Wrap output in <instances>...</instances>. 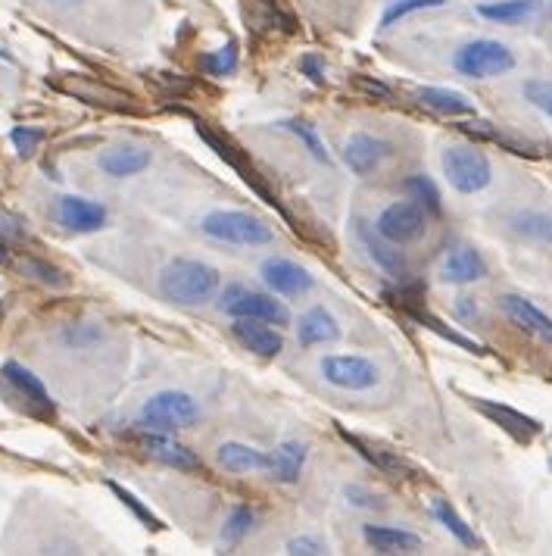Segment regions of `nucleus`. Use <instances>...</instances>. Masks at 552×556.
Wrapping results in <instances>:
<instances>
[{
  "label": "nucleus",
  "mask_w": 552,
  "mask_h": 556,
  "mask_svg": "<svg viewBox=\"0 0 552 556\" xmlns=\"http://www.w3.org/2000/svg\"><path fill=\"white\" fill-rule=\"evenodd\" d=\"M160 294L175 307H203L222 294V272L194 257H172L160 272Z\"/></svg>",
  "instance_id": "nucleus-1"
},
{
  "label": "nucleus",
  "mask_w": 552,
  "mask_h": 556,
  "mask_svg": "<svg viewBox=\"0 0 552 556\" xmlns=\"http://www.w3.org/2000/svg\"><path fill=\"white\" fill-rule=\"evenodd\" d=\"M200 229L206 238L234 244V247H266L275 241V232L269 222H262L253 213L244 210H213L200 219Z\"/></svg>",
  "instance_id": "nucleus-2"
},
{
  "label": "nucleus",
  "mask_w": 552,
  "mask_h": 556,
  "mask_svg": "<svg viewBox=\"0 0 552 556\" xmlns=\"http://www.w3.org/2000/svg\"><path fill=\"white\" fill-rule=\"evenodd\" d=\"M197 419H200L197 400L188 391H175V388L153 394L138 413L141 432H160V435L178 432V428H191Z\"/></svg>",
  "instance_id": "nucleus-3"
},
{
  "label": "nucleus",
  "mask_w": 552,
  "mask_h": 556,
  "mask_svg": "<svg viewBox=\"0 0 552 556\" xmlns=\"http://www.w3.org/2000/svg\"><path fill=\"white\" fill-rule=\"evenodd\" d=\"M443 179L450 182L459 194H481L493 182V166L484 150L471 144H450L440 154Z\"/></svg>",
  "instance_id": "nucleus-4"
},
{
  "label": "nucleus",
  "mask_w": 552,
  "mask_h": 556,
  "mask_svg": "<svg viewBox=\"0 0 552 556\" xmlns=\"http://www.w3.org/2000/svg\"><path fill=\"white\" fill-rule=\"evenodd\" d=\"M515 54L512 47L493 38H475L456 50L453 66L465 79H496V75H506L515 69Z\"/></svg>",
  "instance_id": "nucleus-5"
},
{
  "label": "nucleus",
  "mask_w": 552,
  "mask_h": 556,
  "mask_svg": "<svg viewBox=\"0 0 552 556\" xmlns=\"http://www.w3.org/2000/svg\"><path fill=\"white\" fill-rule=\"evenodd\" d=\"M219 310L228 313L231 319H256V322H269L275 328L291 322V313L287 307L266 294V291H253V288H244V285H231L219 294Z\"/></svg>",
  "instance_id": "nucleus-6"
},
{
  "label": "nucleus",
  "mask_w": 552,
  "mask_h": 556,
  "mask_svg": "<svg viewBox=\"0 0 552 556\" xmlns=\"http://www.w3.org/2000/svg\"><path fill=\"white\" fill-rule=\"evenodd\" d=\"M425 229H428V213L418 204H412V200H400V204L384 207L375 222V232L393 247L415 244L425 235Z\"/></svg>",
  "instance_id": "nucleus-7"
},
{
  "label": "nucleus",
  "mask_w": 552,
  "mask_h": 556,
  "mask_svg": "<svg viewBox=\"0 0 552 556\" xmlns=\"http://www.w3.org/2000/svg\"><path fill=\"white\" fill-rule=\"evenodd\" d=\"M322 375L328 385L344 391H368L381 378L378 366L368 357H359V353H328V357H322Z\"/></svg>",
  "instance_id": "nucleus-8"
},
{
  "label": "nucleus",
  "mask_w": 552,
  "mask_h": 556,
  "mask_svg": "<svg viewBox=\"0 0 552 556\" xmlns=\"http://www.w3.org/2000/svg\"><path fill=\"white\" fill-rule=\"evenodd\" d=\"M0 375H4L7 388L19 397V403H22V407L29 410V413H35V416H41V419H50V416L57 413V407H54V400H50L44 382H41V378H38L32 369H25V366L16 363V360H7L4 366H0Z\"/></svg>",
  "instance_id": "nucleus-9"
},
{
  "label": "nucleus",
  "mask_w": 552,
  "mask_h": 556,
  "mask_svg": "<svg viewBox=\"0 0 552 556\" xmlns=\"http://www.w3.org/2000/svg\"><path fill=\"white\" fill-rule=\"evenodd\" d=\"M362 541L375 556H415L425 547L422 535L409 532L400 525H378V522H365L362 525Z\"/></svg>",
  "instance_id": "nucleus-10"
},
{
  "label": "nucleus",
  "mask_w": 552,
  "mask_h": 556,
  "mask_svg": "<svg viewBox=\"0 0 552 556\" xmlns=\"http://www.w3.org/2000/svg\"><path fill=\"white\" fill-rule=\"evenodd\" d=\"M259 275H262V282L269 285V291H275L281 297H303L315 285L312 272L287 257H269L259 266Z\"/></svg>",
  "instance_id": "nucleus-11"
},
{
  "label": "nucleus",
  "mask_w": 552,
  "mask_h": 556,
  "mask_svg": "<svg viewBox=\"0 0 552 556\" xmlns=\"http://www.w3.org/2000/svg\"><path fill=\"white\" fill-rule=\"evenodd\" d=\"M57 222L63 225L66 232L91 235V232H100L103 225H107V207L97 204V200H88V197L66 194V197H60V204H57Z\"/></svg>",
  "instance_id": "nucleus-12"
},
{
  "label": "nucleus",
  "mask_w": 552,
  "mask_h": 556,
  "mask_svg": "<svg viewBox=\"0 0 552 556\" xmlns=\"http://www.w3.org/2000/svg\"><path fill=\"white\" fill-rule=\"evenodd\" d=\"M194 125H197V132H200V138H203V141H206L209 147H213V150H216V154H219V157H222V160H225V163H228V166L234 169V172H238V175H241V179H244V182H247V185H250V188H253V191H256L259 197H262V200H272V204H275V197H272L269 185H262V179H259V172H256L253 166H250L247 154H241V150H238V147H234V144H231L228 138H222V135H219L216 129H209V125H203L200 119H197Z\"/></svg>",
  "instance_id": "nucleus-13"
},
{
  "label": "nucleus",
  "mask_w": 552,
  "mask_h": 556,
  "mask_svg": "<svg viewBox=\"0 0 552 556\" xmlns=\"http://www.w3.org/2000/svg\"><path fill=\"white\" fill-rule=\"evenodd\" d=\"M231 335L244 350H250L259 360H272L284 350V338L275 325L269 322H256V319H234L231 322Z\"/></svg>",
  "instance_id": "nucleus-14"
},
{
  "label": "nucleus",
  "mask_w": 552,
  "mask_h": 556,
  "mask_svg": "<svg viewBox=\"0 0 552 556\" xmlns=\"http://www.w3.org/2000/svg\"><path fill=\"white\" fill-rule=\"evenodd\" d=\"M387 157H390V144L384 138H378V135L356 132L344 144V163H347V169L356 172V175H362V179L375 175Z\"/></svg>",
  "instance_id": "nucleus-15"
},
{
  "label": "nucleus",
  "mask_w": 552,
  "mask_h": 556,
  "mask_svg": "<svg viewBox=\"0 0 552 556\" xmlns=\"http://www.w3.org/2000/svg\"><path fill=\"white\" fill-rule=\"evenodd\" d=\"M499 310H503L524 335H531L543 344H552V319L537 307V303H531L528 297L521 294H503L499 297Z\"/></svg>",
  "instance_id": "nucleus-16"
},
{
  "label": "nucleus",
  "mask_w": 552,
  "mask_h": 556,
  "mask_svg": "<svg viewBox=\"0 0 552 556\" xmlns=\"http://www.w3.org/2000/svg\"><path fill=\"white\" fill-rule=\"evenodd\" d=\"M141 450L147 453L150 460L163 463V466H172V469H181V472H197L200 469V457L184 447L181 441H175L172 435H160V432H141Z\"/></svg>",
  "instance_id": "nucleus-17"
},
{
  "label": "nucleus",
  "mask_w": 552,
  "mask_h": 556,
  "mask_svg": "<svg viewBox=\"0 0 552 556\" xmlns=\"http://www.w3.org/2000/svg\"><path fill=\"white\" fill-rule=\"evenodd\" d=\"M471 403H475V407H478L490 422H496L506 435H512V438L521 441V444H528V441H534V438L540 435V422L531 419V416H524V413L515 410V407H509V403L481 400V397H471Z\"/></svg>",
  "instance_id": "nucleus-18"
},
{
  "label": "nucleus",
  "mask_w": 552,
  "mask_h": 556,
  "mask_svg": "<svg viewBox=\"0 0 552 556\" xmlns=\"http://www.w3.org/2000/svg\"><path fill=\"white\" fill-rule=\"evenodd\" d=\"M150 163H153V154L138 144H116L97 157L100 172H107L110 179H131V175H141Z\"/></svg>",
  "instance_id": "nucleus-19"
},
{
  "label": "nucleus",
  "mask_w": 552,
  "mask_h": 556,
  "mask_svg": "<svg viewBox=\"0 0 552 556\" xmlns=\"http://www.w3.org/2000/svg\"><path fill=\"white\" fill-rule=\"evenodd\" d=\"M484 275H487L484 257L478 254L475 247H468V244L450 250L446 260H443V266H440V278L446 285H475V282H481Z\"/></svg>",
  "instance_id": "nucleus-20"
},
{
  "label": "nucleus",
  "mask_w": 552,
  "mask_h": 556,
  "mask_svg": "<svg viewBox=\"0 0 552 556\" xmlns=\"http://www.w3.org/2000/svg\"><path fill=\"white\" fill-rule=\"evenodd\" d=\"M306 457H309V447L303 441H281L278 447L269 450L266 472H269V478H275V482H281V485H294L297 478L303 475Z\"/></svg>",
  "instance_id": "nucleus-21"
},
{
  "label": "nucleus",
  "mask_w": 552,
  "mask_h": 556,
  "mask_svg": "<svg viewBox=\"0 0 552 556\" xmlns=\"http://www.w3.org/2000/svg\"><path fill=\"white\" fill-rule=\"evenodd\" d=\"M269 453H262L241 441H225L216 447V466L228 475H250V472H266Z\"/></svg>",
  "instance_id": "nucleus-22"
},
{
  "label": "nucleus",
  "mask_w": 552,
  "mask_h": 556,
  "mask_svg": "<svg viewBox=\"0 0 552 556\" xmlns=\"http://www.w3.org/2000/svg\"><path fill=\"white\" fill-rule=\"evenodd\" d=\"M506 229L531 244H552V210L537 207H521L506 216Z\"/></svg>",
  "instance_id": "nucleus-23"
},
{
  "label": "nucleus",
  "mask_w": 552,
  "mask_h": 556,
  "mask_svg": "<svg viewBox=\"0 0 552 556\" xmlns=\"http://www.w3.org/2000/svg\"><path fill=\"white\" fill-rule=\"evenodd\" d=\"M340 338V322L331 316L328 307H309L297 319V341L300 347H319Z\"/></svg>",
  "instance_id": "nucleus-24"
},
{
  "label": "nucleus",
  "mask_w": 552,
  "mask_h": 556,
  "mask_svg": "<svg viewBox=\"0 0 552 556\" xmlns=\"http://www.w3.org/2000/svg\"><path fill=\"white\" fill-rule=\"evenodd\" d=\"M63 91H69L72 97L78 100H85V104L91 107H103V110H128L135 100L125 97L122 91L110 88V85H103V82H94V79H66L60 85Z\"/></svg>",
  "instance_id": "nucleus-25"
},
{
  "label": "nucleus",
  "mask_w": 552,
  "mask_h": 556,
  "mask_svg": "<svg viewBox=\"0 0 552 556\" xmlns=\"http://www.w3.org/2000/svg\"><path fill=\"white\" fill-rule=\"evenodd\" d=\"M356 238H359V244L368 250V257H372L390 278H397V282H403V278H406V260L397 254V247L387 244L375 229H368V225H362V222H356Z\"/></svg>",
  "instance_id": "nucleus-26"
},
{
  "label": "nucleus",
  "mask_w": 552,
  "mask_h": 556,
  "mask_svg": "<svg viewBox=\"0 0 552 556\" xmlns=\"http://www.w3.org/2000/svg\"><path fill=\"white\" fill-rule=\"evenodd\" d=\"M340 438H344L350 447H356V450L362 453V460H365V463H372V466H375L378 472H384V475H393V478H397V482H403V478H412V475H415V469H412L403 457H393V453L384 450V447L365 444L362 438L344 432V428H340Z\"/></svg>",
  "instance_id": "nucleus-27"
},
{
  "label": "nucleus",
  "mask_w": 552,
  "mask_h": 556,
  "mask_svg": "<svg viewBox=\"0 0 552 556\" xmlns=\"http://www.w3.org/2000/svg\"><path fill=\"white\" fill-rule=\"evenodd\" d=\"M540 7H543V0H484V4L475 7V13L487 22L518 25V22H528L531 16H537Z\"/></svg>",
  "instance_id": "nucleus-28"
},
{
  "label": "nucleus",
  "mask_w": 552,
  "mask_h": 556,
  "mask_svg": "<svg viewBox=\"0 0 552 556\" xmlns=\"http://www.w3.org/2000/svg\"><path fill=\"white\" fill-rule=\"evenodd\" d=\"M415 97L422 100V104L434 113H443V116H471L475 113V104H471V97L459 94V91H450V88H418Z\"/></svg>",
  "instance_id": "nucleus-29"
},
{
  "label": "nucleus",
  "mask_w": 552,
  "mask_h": 556,
  "mask_svg": "<svg viewBox=\"0 0 552 556\" xmlns=\"http://www.w3.org/2000/svg\"><path fill=\"white\" fill-rule=\"evenodd\" d=\"M253 528H256V510L250 507V503H234V507L228 510V516H225V522H222V532H219L222 550L238 547L253 532Z\"/></svg>",
  "instance_id": "nucleus-30"
},
{
  "label": "nucleus",
  "mask_w": 552,
  "mask_h": 556,
  "mask_svg": "<svg viewBox=\"0 0 552 556\" xmlns=\"http://www.w3.org/2000/svg\"><path fill=\"white\" fill-rule=\"evenodd\" d=\"M431 513H434V519L446 528V532H450L459 544H465V547H471V550H475V547H481V541H478V535L475 532H471V525L456 513V507H453V503L450 500H434L431 503Z\"/></svg>",
  "instance_id": "nucleus-31"
},
{
  "label": "nucleus",
  "mask_w": 552,
  "mask_h": 556,
  "mask_svg": "<svg viewBox=\"0 0 552 556\" xmlns=\"http://www.w3.org/2000/svg\"><path fill=\"white\" fill-rule=\"evenodd\" d=\"M403 188H406L412 204H418V207H422L425 213H431V216H440L443 200H440L437 182H431L428 175H409V179L403 182Z\"/></svg>",
  "instance_id": "nucleus-32"
},
{
  "label": "nucleus",
  "mask_w": 552,
  "mask_h": 556,
  "mask_svg": "<svg viewBox=\"0 0 552 556\" xmlns=\"http://www.w3.org/2000/svg\"><path fill=\"white\" fill-rule=\"evenodd\" d=\"M19 272L25 275V278H32V282H38V285H47V288H66V272L63 269H57L54 263H47V260H41V257H25V260H19Z\"/></svg>",
  "instance_id": "nucleus-33"
},
{
  "label": "nucleus",
  "mask_w": 552,
  "mask_h": 556,
  "mask_svg": "<svg viewBox=\"0 0 552 556\" xmlns=\"http://www.w3.org/2000/svg\"><path fill=\"white\" fill-rule=\"evenodd\" d=\"M412 313V319L415 322H422L425 328H431L434 335H440V338H446L450 344H456V347H462V350H468V353H475V357H484V347L478 344V341H471V338H465V335H459L456 328H450L446 322H440V319H434V316H428V313H422V310H409Z\"/></svg>",
  "instance_id": "nucleus-34"
},
{
  "label": "nucleus",
  "mask_w": 552,
  "mask_h": 556,
  "mask_svg": "<svg viewBox=\"0 0 552 556\" xmlns=\"http://www.w3.org/2000/svg\"><path fill=\"white\" fill-rule=\"evenodd\" d=\"M107 488H110V491H113V494H116V497H119V500L125 503V507H128V513L135 516V519H138V522H141L144 528H150V532H163V522L156 519V516H153V510H150V507H144V503H141V500H138L135 494H131L128 488H122L119 482H113V478H107Z\"/></svg>",
  "instance_id": "nucleus-35"
},
{
  "label": "nucleus",
  "mask_w": 552,
  "mask_h": 556,
  "mask_svg": "<svg viewBox=\"0 0 552 556\" xmlns=\"http://www.w3.org/2000/svg\"><path fill=\"white\" fill-rule=\"evenodd\" d=\"M60 341L72 350H85V347H94L103 341V328L94 322H72L60 332Z\"/></svg>",
  "instance_id": "nucleus-36"
},
{
  "label": "nucleus",
  "mask_w": 552,
  "mask_h": 556,
  "mask_svg": "<svg viewBox=\"0 0 552 556\" xmlns=\"http://www.w3.org/2000/svg\"><path fill=\"white\" fill-rule=\"evenodd\" d=\"M284 129H291L303 144H306V150L312 154V160H319L322 166H331V157H328V147L322 144V138H319V132L312 129L309 122H303V119H287L284 122Z\"/></svg>",
  "instance_id": "nucleus-37"
},
{
  "label": "nucleus",
  "mask_w": 552,
  "mask_h": 556,
  "mask_svg": "<svg viewBox=\"0 0 552 556\" xmlns=\"http://www.w3.org/2000/svg\"><path fill=\"white\" fill-rule=\"evenodd\" d=\"M437 7H446V0H393V4L381 16V29H390L393 22H400V19L412 16V13L437 10Z\"/></svg>",
  "instance_id": "nucleus-38"
},
{
  "label": "nucleus",
  "mask_w": 552,
  "mask_h": 556,
  "mask_svg": "<svg viewBox=\"0 0 552 556\" xmlns=\"http://www.w3.org/2000/svg\"><path fill=\"white\" fill-rule=\"evenodd\" d=\"M203 69L209 75H216V79L234 75V69H238V44L228 41L222 50H216V54H203Z\"/></svg>",
  "instance_id": "nucleus-39"
},
{
  "label": "nucleus",
  "mask_w": 552,
  "mask_h": 556,
  "mask_svg": "<svg viewBox=\"0 0 552 556\" xmlns=\"http://www.w3.org/2000/svg\"><path fill=\"white\" fill-rule=\"evenodd\" d=\"M284 553L287 556H331V547L322 535L303 532V535H294L291 541L284 544Z\"/></svg>",
  "instance_id": "nucleus-40"
},
{
  "label": "nucleus",
  "mask_w": 552,
  "mask_h": 556,
  "mask_svg": "<svg viewBox=\"0 0 552 556\" xmlns=\"http://www.w3.org/2000/svg\"><path fill=\"white\" fill-rule=\"evenodd\" d=\"M344 500L350 503L353 510H384V497L372 488H365V485H347L344 488Z\"/></svg>",
  "instance_id": "nucleus-41"
},
{
  "label": "nucleus",
  "mask_w": 552,
  "mask_h": 556,
  "mask_svg": "<svg viewBox=\"0 0 552 556\" xmlns=\"http://www.w3.org/2000/svg\"><path fill=\"white\" fill-rule=\"evenodd\" d=\"M521 94L531 100L537 110H543L549 119H552V82H543V79H531L521 85Z\"/></svg>",
  "instance_id": "nucleus-42"
},
{
  "label": "nucleus",
  "mask_w": 552,
  "mask_h": 556,
  "mask_svg": "<svg viewBox=\"0 0 552 556\" xmlns=\"http://www.w3.org/2000/svg\"><path fill=\"white\" fill-rule=\"evenodd\" d=\"M41 138H44V132L41 129H29V125H16V129L10 132V141L19 150V157H32L35 147L41 144Z\"/></svg>",
  "instance_id": "nucleus-43"
},
{
  "label": "nucleus",
  "mask_w": 552,
  "mask_h": 556,
  "mask_svg": "<svg viewBox=\"0 0 552 556\" xmlns=\"http://www.w3.org/2000/svg\"><path fill=\"white\" fill-rule=\"evenodd\" d=\"M38 556H85V550L78 547V541L66 538V535H57V538H50Z\"/></svg>",
  "instance_id": "nucleus-44"
},
{
  "label": "nucleus",
  "mask_w": 552,
  "mask_h": 556,
  "mask_svg": "<svg viewBox=\"0 0 552 556\" xmlns=\"http://www.w3.org/2000/svg\"><path fill=\"white\" fill-rule=\"evenodd\" d=\"M25 238V225L7 213V210H0V244H10V241H22Z\"/></svg>",
  "instance_id": "nucleus-45"
},
{
  "label": "nucleus",
  "mask_w": 552,
  "mask_h": 556,
  "mask_svg": "<svg viewBox=\"0 0 552 556\" xmlns=\"http://www.w3.org/2000/svg\"><path fill=\"white\" fill-rule=\"evenodd\" d=\"M300 72L309 75V82H325V60L315 54H306L300 60Z\"/></svg>",
  "instance_id": "nucleus-46"
},
{
  "label": "nucleus",
  "mask_w": 552,
  "mask_h": 556,
  "mask_svg": "<svg viewBox=\"0 0 552 556\" xmlns=\"http://www.w3.org/2000/svg\"><path fill=\"white\" fill-rule=\"evenodd\" d=\"M456 307H459V316H462V319H475V316H478V310H475V300H465V297H459V300H456Z\"/></svg>",
  "instance_id": "nucleus-47"
},
{
  "label": "nucleus",
  "mask_w": 552,
  "mask_h": 556,
  "mask_svg": "<svg viewBox=\"0 0 552 556\" xmlns=\"http://www.w3.org/2000/svg\"><path fill=\"white\" fill-rule=\"evenodd\" d=\"M10 260V247L7 244H0V266H4Z\"/></svg>",
  "instance_id": "nucleus-48"
},
{
  "label": "nucleus",
  "mask_w": 552,
  "mask_h": 556,
  "mask_svg": "<svg viewBox=\"0 0 552 556\" xmlns=\"http://www.w3.org/2000/svg\"><path fill=\"white\" fill-rule=\"evenodd\" d=\"M50 4H60V7H75V4H82V0H50Z\"/></svg>",
  "instance_id": "nucleus-49"
},
{
  "label": "nucleus",
  "mask_w": 552,
  "mask_h": 556,
  "mask_svg": "<svg viewBox=\"0 0 552 556\" xmlns=\"http://www.w3.org/2000/svg\"><path fill=\"white\" fill-rule=\"evenodd\" d=\"M0 60H10V54H7V50H0Z\"/></svg>",
  "instance_id": "nucleus-50"
},
{
  "label": "nucleus",
  "mask_w": 552,
  "mask_h": 556,
  "mask_svg": "<svg viewBox=\"0 0 552 556\" xmlns=\"http://www.w3.org/2000/svg\"><path fill=\"white\" fill-rule=\"evenodd\" d=\"M0 316H4V307H0Z\"/></svg>",
  "instance_id": "nucleus-51"
}]
</instances>
